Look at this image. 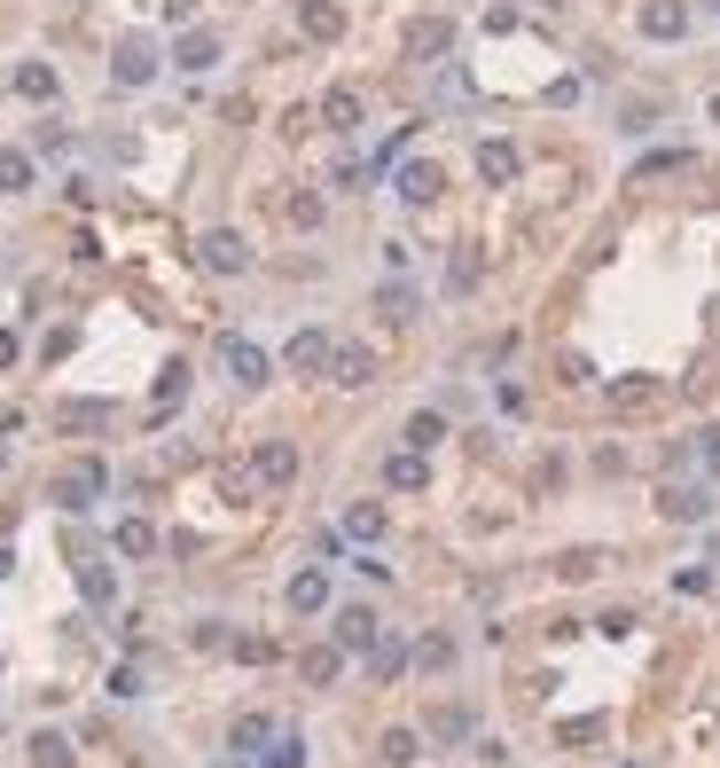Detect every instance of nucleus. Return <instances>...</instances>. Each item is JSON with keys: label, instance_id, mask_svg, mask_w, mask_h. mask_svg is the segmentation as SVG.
<instances>
[{"label": "nucleus", "instance_id": "26", "mask_svg": "<svg viewBox=\"0 0 720 768\" xmlns=\"http://www.w3.org/2000/svg\"><path fill=\"white\" fill-rule=\"evenodd\" d=\"M32 768H71V737L63 729H40L32 737Z\"/></svg>", "mask_w": 720, "mask_h": 768}, {"label": "nucleus", "instance_id": "48", "mask_svg": "<svg viewBox=\"0 0 720 768\" xmlns=\"http://www.w3.org/2000/svg\"><path fill=\"white\" fill-rule=\"evenodd\" d=\"M705 9H712V17H720V0H705Z\"/></svg>", "mask_w": 720, "mask_h": 768}, {"label": "nucleus", "instance_id": "41", "mask_svg": "<svg viewBox=\"0 0 720 768\" xmlns=\"http://www.w3.org/2000/svg\"><path fill=\"white\" fill-rule=\"evenodd\" d=\"M290 220H298V228H321V197H314V189H306V197H290Z\"/></svg>", "mask_w": 720, "mask_h": 768}, {"label": "nucleus", "instance_id": "38", "mask_svg": "<svg viewBox=\"0 0 720 768\" xmlns=\"http://www.w3.org/2000/svg\"><path fill=\"white\" fill-rule=\"evenodd\" d=\"M266 768H306V745H298V737H275V753H266Z\"/></svg>", "mask_w": 720, "mask_h": 768}, {"label": "nucleus", "instance_id": "5", "mask_svg": "<svg viewBox=\"0 0 720 768\" xmlns=\"http://www.w3.org/2000/svg\"><path fill=\"white\" fill-rule=\"evenodd\" d=\"M329 354H337V346H329V329H298L290 346H283V361H290L298 377H329Z\"/></svg>", "mask_w": 720, "mask_h": 768}, {"label": "nucleus", "instance_id": "19", "mask_svg": "<svg viewBox=\"0 0 720 768\" xmlns=\"http://www.w3.org/2000/svg\"><path fill=\"white\" fill-rule=\"evenodd\" d=\"M321 126L352 134V126H360V95H352V87H329V95H321Z\"/></svg>", "mask_w": 720, "mask_h": 768}, {"label": "nucleus", "instance_id": "16", "mask_svg": "<svg viewBox=\"0 0 720 768\" xmlns=\"http://www.w3.org/2000/svg\"><path fill=\"white\" fill-rule=\"evenodd\" d=\"M172 63H180V71H212V63H220V32H204V24H197V32H180Z\"/></svg>", "mask_w": 720, "mask_h": 768}, {"label": "nucleus", "instance_id": "1", "mask_svg": "<svg viewBox=\"0 0 720 768\" xmlns=\"http://www.w3.org/2000/svg\"><path fill=\"white\" fill-rule=\"evenodd\" d=\"M110 78H118V87H149V78H157V40L149 32H126L110 48Z\"/></svg>", "mask_w": 720, "mask_h": 768}, {"label": "nucleus", "instance_id": "13", "mask_svg": "<svg viewBox=\"0 0 720 768\" xmlns=\"http://www.w3.org/2000/svg\"><path fill=\"white\" fill-rule=\"evenodd\" d=\"M681 32H689L681 0H643V40H681Z\"/></svg>", "mask_w": 720, "mask_h": 768}, {"label": "nucleus", "instance_id": "3", "mask_svg": "<svg viewBox=\"0 0 720 768\" xmlns=\"http://www.w3.org/2000/svg\"><path fill=\"white\" fill-rule=\"evenodd\" d=\"M197 260H204L212 275H243V267H251V243H243L235 228H212V235L197 243Z\"/></svg>", "mask_w": 720, "mask_h": 768}, {"label": "nucleus", "instance_id": "42", "mask_svg": "<svg viewBox=\"0 0 720 768\" xmlns=\"http://www.w3.org/2000/svg\"><path fill=\"white\" fill-rule=\"evenodd\" d=\"M674 588H681V596H705V588H712V572H705V565H681V572H674Z\"/></svg>", "mask_w": 720, "mask_h": 768}, {"label": "nucleus", "instance_id": "20", "mask_svg": "<svg viewBox=\"0 0 720 768\" xmlns=\"http://www.w3.org/2000/svg\"><path fill=\"white\" fill-rule=\"evenodd\" d=\"M345 534L352 541H384V502H352L345 509Z\"/></svg>", "mask_w": 720, "mask_h": 768}, {"label": "nucleus", "instance_id": "11", "mask_svg": "<svg viewBox=\"0 0 720 768\" xmlns=\"http://www.w3.org/2000/svg\"><path fill=\"white\" fill-rule=\"evenodd\" d=\"M658 509H666L674 526H697V518H712V494H705V486H666Z\"/></svg>", "mask_w": 720, "mask_h": 768}, {"label": "nucleus", "instance_id": "7", "mask_svg": "<svg viewBox=\"0 0 720 768\" xmlns=\"http://www.w3.org/2000/svg\"><path fill=\"white\" fill-rule=\"evenodd\" d=\"M392 189H400L407 204H431V197L446 189V173H438V165H431V157H407V165H400V173H392Z\"/></svg>", "mask_w": 720, "mask_h": 768}, {"label": "nucleus", "instance_id": "30", "mask_svg": "<svg viewBox=\"0 0 720 768\" xmlns=\"http://www.w3.org/2000/svg\"><path fill=\"white\" fill-rule=\"evenodd\" d=\"M377 753H384L392 768H407V760H423V737H415V729H384V745H377Z\"/></svg>", "mask_w": 720, "mask_h": 768}, {"label": "nucleus", "instance_id": "6", "mask_svg": "<svg viewBox=\"0 0 720 768\" xmlns=\"http://www.w3.org/2000/svg\"><path fill=\"white\" fill-rule=\"evenodd\" d=\"M220 361H227V377H235V385H251V392H258L266 377H275V361H266V354L251 346V337H227V346H220Z\"/></svg>", "mask_w": 720, "mask_h": 768}, {"label": "nucleus", "instance_id": "40", "mask_svg": "<svg viewBox=\"0 0 720 768\" xmlns=\"http://www.w3.org/2000/svg\"><path fill=\"white\" fill-rule=\"evenodd\" d=\"M227 651H235V659H251V666H258V659H275V643H266V635H235Z\"/></svg>", "mask_w": 720, "mask_h": 768}, {"label": "nucleus", "instance_id": "36", "mask_svg": "<svg viewBox=\"0 0 720 768\" xmlns=\"http://www.w3.org/2000/svg\"><path fill=\"white\" fill-rule=\"evenodd\" d=\"M681 165H689V149H650V157L635 165V181H650V173H681Z\"/></svg>", "mask_w": 720, "mask_h": 768}, {"label": "nucleus", "instance_id": "29", "mask_svg": "<svg viewBox=\"0 0 720 768\" xmlns=\"http://www.w3.org/2000/svg\"><path fill=\"white\" fill-rule=\"evenodd\" d=\"M78 596H86V604H110V596H118L110 565H78Z\"/></svg>", "mask_w": 720, "mask_h": 768}, {"label": "nucleus", "instance_id": "8", "mask_svg": "<svg viewBox=\"0 0 720 768\" xmlns=\"http://www.w3.org/2000/svg\"><path fill=\"white\" fill-rule=\"evenodd\" d=\"M377 635H384V628H377L369 604H345V612H337V651H377Z\"/></svg>", "mask_w": 720, "mask_h": 768}, {"label": "nucleus", "instance_id": "25", "mask_svg": "<svg viewBox=\"0 0 720 768\" xmlns=\"http://www.w3.org/2000/svg\"><path fill=\"white\" fill-rule=\"evenodd\" d=\"M110 423V400H63V432H95Z\"/></svg>", "mask_w": 720, "mask_h": 768}, {"label": "nucleus", "instance_id": "33", "mask_svg": "<svg viewBox=\"0 0 720 768\" xmlns=\"http://www.w3.org/2000/svg\"><path fill=\"white\" fill-rule=\"evenodd\" d=\"M611 400H618V408H650V400H658V385H650V377H618V385H611Z\"/></svg>", "mask_w": 720, "mask_h": 768}, {"label": "nucleus", "instance_id": "32", "mask_svg": "<svg viewBox=\"0 0 720 768\" xmlns=\"http://www.w3.org/2000/svg\"><path fill=\"white\" fill-rule=\"evenodd\" d=\"M557 572H564V580H595V572H603V549H564Z\"/></svg>", "mask_w": 720, "mask_h": 768}, {"label": "nucleus", "instance_id": "28", "mask_svg": "<svg viewBox=\"0 0 720 768\" xmlns=\"http://www.w3.org/2000/svg\"><path fill=\"white\" fill-rule=\"evenodd\" d=\"M431 737H438V745H463V737H470V706H438V714H431Z\"/></svg>", "mask_w": 720, "mask_h": 768}, {"label": "nucleus", "instance_id": "31", "mask_svg": "<svg viewBox=\"0 0 720 768\" xmlns=\"http://www.w3.org/2000/svg\"><path fill=\"white\" fill-rule=\"evenodd\" d=\"M337 666H345V651H337V643L306 651V682H314V691H321V682H337Z\"/></svg>", "mask_w": 720, "mask_h": 768}, {"label": "nucleus", "instance_id": "34", "mask_svg": "<svg viewBox=\"0 0 720 768\" xmlns=\"http://www.w3.org/2000/svg\"><path fill=\"white\" fill-rule=\"evenodd\" d=\"M377 306H384V322H407V314H415V291H407V283H384Z\"/></svg>", "mask_w": 720, "mask_h": 768}, {"label": "nucleus", "instance_id": "37", "mask_svg": "<svg viewBox=\"0 0 720 768\" xmlns=\"http://www.w3.org/2000/svg\"><path fill=\"white\" fill-rule=\"evenodd\" d=\"M180 392H189V369L172 361V369H165V385H157V415H165V408H180Z\"/></svg>", "mask_w": 720, "mask_h": 768}, {"label": "nucleus", "instance_id": "17", "mask_svg": "<svg viewBox=\"0 0 720 768\" xmlns=\"http://www.w3.org/2000/svg\"><path fill=\"white\" fill-rule=\"evenodd\" d=\"M478 181H494V189L517 181V149L509 141H478Z\"/></svg>", "mask_w": 720, "mask_h": 768}, {"label": "nucleus", "instance_id": "14", "mask_svg": "<svg viewBox=\"0 0 720 768\" xmlns=\"http://www.w3.org/2000/svg\"><path fill=\"white\" fill-rule=\"evenodd\" d=\"M290 612H298V620L329 612V572H321V565H306V572L290 580Z\"/></svg>", "mask_w": 720, "mask_h": 768}, {"label": "nucleus", "instance_id": "44", "mask_svg": "<svg viewBox=\"0 0 720 768\" xmlns=\"http://www.w3.org/2000/svg\"><path fill=\"white\" fill-rule=\"evenodd\" d=\"M705 471H720V432H705Z\"/></svg>", "mask_w": 720, "mask_h": 768}, {"label": "nucleus", "instance_id": "43", "mask_svg": "<svg viewBox=\"0 0 720 768\" xmlns=\"http://www.w3.org/2000/svg\"><path fill=\"white\" fill-rule=\"evenodd\" d=\"M227 643H235V635H227L220 620H204V628H197V651H227Z\"/></svg>", "mask_w": 720, "mask_h": 768}, {"label": "nucleus", "instance_id": "12", "mask_svg": "<svg viewBox=\"0 0 720 768\" xmlns=\"http://www.w3.org/2000/svg\"><path fill=\"white\" fill-rule=\"evenodd\" d=\"M298 32L329 48V40L345 32V9H337V0H298Z\"/></svg>", "mask_w": 720, "mask_h": 768}, {"label": "nucleus", "instance_id": "15", "mask_svg": "<svg viewBox=\"0 0 720 768\" xmlns=\"http://www.w3.org/2000/svg\"><path fill=\"white\" fill-rule=\"evenodd\" d=\"M384 486H400V494H423V486H431V463H423L415 448H400V455H384Z\"/></svg>", "mask_w": 720, "mask_h": 768}, {"label": "nucleus", "instance_id": "10", "mask_svg": "<svg viewBox=\"0 0 720 768\" xmlns=\"http://www.w3.org/2000/svg\"><path fill=\"white\" fill-rule=\"evenodd\" d=\"M251 471H258L266 486H290V478H298V448H290V440H266V448L251 455Z\"/></svg>", "mask_w": 720, "mask_h": 768}, {"label": "nucleus", "instance_id": "27", "mask_svg": "<svg viewBox=\"0 0 720 768\" xmlns=\"http://www.w3.org/2000/svg\"><path fill=\"white\" fill-rule=\"evenodd\" d=\"M438 440H446V415H431V408H423V415H407V448H415V455H431Z\"/></svg>", "mask_w": 720, "mask_h": 768}, {"label": "nucleus", "instance_id": "35", "mask_svg": "<svg viewBox=\"0 0 720 768\" xmlns=\"http://www.w3.org/2000/svg\"><path fill=\"white\" fill-rule=\"evenodd\" d=\"M400 666H407V651H400V643H384V635H377V651H369V674H377V682H392V674H400Z\"/></svg>", "mask_w": 720, "mask_h": 768}, {"label": "nucleus", "instance_id": "4", "mask_svg": "<svg viewBox=\"0 0 720 768\" xmlns=\"http://www.w3.org/2000/svg\"><path fill=\"white\" fill-rule=\"evenodd\" d=\"M103 486H110L103 463H71V471L55 478V502H63V509H86V502H103Z\"/></svg>", "mask_w": 720, "mask_h": 768}, {"label": "nucleus", "instance_id": "24", "mask_svg": "<svg viewBox=\"0 0 720 768\" xmlns=\"http://www.w3.org/2000/svg\"><path fill=\"white\" fill-rule=\"evenodd\" d=\"M227 745H235V753H258V745H275V722H266V714H243V722L227 729Z\"/></svg>", "mask_w": 720, "mask_h": 768}, {"label": "nucleus", "instance_id": "21", "mask_svg": "<svg viewBox=\"0 0 720 768\" xmlns=\"http://www.w3.org/2000/svg\"><path fill=\"white\" fill-rule=\"evenodd\" d=\"M55 87H63V78H55L47 63H24V71H17V95H24V103H55Z\"/></svg>", "mask_w": 720, "mask_h": 768}, {"label": "nucleus", "instance_id": "47", "mask_svg": "<svg viewBox=\"0 0 720 768\" xmlns=\"http://www.w3.org/2000/svg\"><path fill=\"white\" fill-rule=\"evenodd\" d=\"M712 126H720V95H712Z\"/></svg>", "mask_w": 720, "mask_h": 768}, {"label": "nucleus", "instance_id": "2", "mask_svg": "<svg viewBox=\"0 0 720 768\" xmlns=\"http://www.w3.org/2000/svg\"><path fill=\"white\" fill-rule=\"evenodd\" d=\"M446 48H455V24H446V17H415V24L400 32V55H407V63H438Z\"/></svg>", "mask_w": 720, "mask_h": 768}, {"label": "nucleus", "instance_id": "45", "mask_svg": "<svg viewBox=\"0 0 720 768\" xmlns=\"http://www.w3.org/2000/svg\"><path fill=\"white\" fill-rule=\"evenodd\" d=\"M9 361H17V337H9V329H0V369H9Z\"/></svg>", "mask_w": 720, "mask_h": 768}, {"label": "nucleus", "instance_id": "18", "mask_svg": "<svg viewBox=\"0 0 720 768\" xmlns=\"http://www.w3.org/2000/svg\"><path fill=\"white\" fill-rule=\"evenodd\" d=\"M110 549H118V557H157V526H149V518H118Z\"/></svg>", "mask_w": 720, "mask_h": 768}, {"label": "nucleus", "instance_id": "46", "mask_svg": "<svg viewBox=\"0 0 720 768\" xmlns=\"http://www.w3.org/2000/svg\"><path fill=\"white\" fill-rule=\"evenodd\" d=\"M9 565H17V549H9V541H0V580H9Z\"/></svg>", "mask_w": 720, "mask_h": 768}, {"label": "nucleus", "instance_id": "9", "mask_svg": "<svg viewBox=\"0 0 720 768\" xmlns=\"http://www.w3.org/2000/svg\"><path fill=\"white\" fill-rule=\"evenodd\" d=\"M377 377V354L369 346H337L329 354V385H345V392H360V385H369Z\"/></svg>", "mask_w": 720, "mask_h": 768}, {"label": "nucleus", "instance_id": "39", "mask_svg": "<svg viewBox=\"0 0 720 768\" xmlns=\"http://www.w3.org/2000/svg\"><path fill=\"white\" fill-rule=\"evenodd\" d=\"M557 737H564V745H595V737H603V722H595V714H580V722H564Z\"/></svg>", "mask_w": 720, "mask_h": 768}, {"label": "nucleus", "instance_id": "22", "mask_svg": "<svg viewBox=\"0 0 720 768\" xmlns=\"http://www.w3.org/2000/svg\"><path fill=\"white\" fill-rule=\"evenodd\" d=\"M407 659H415L423 674H446V666H455V635H423V643H415Z\"/></svg>", "mask_w": 720, "mask_h": 768}, {"label": "nucleus", "instance_id": "23", "mask_svg": "<svg viewBox=\"0 0 720 768\" xmlns=\"http://www.w3.org/2000/svg\"><path fill=\"white\" fill-rule=\"evenodd\" d=\"M32 189V157L24 149H0V197H24Z\"/></svg>", "mask_w": 720, "mask_h": 768}]
</instances>
